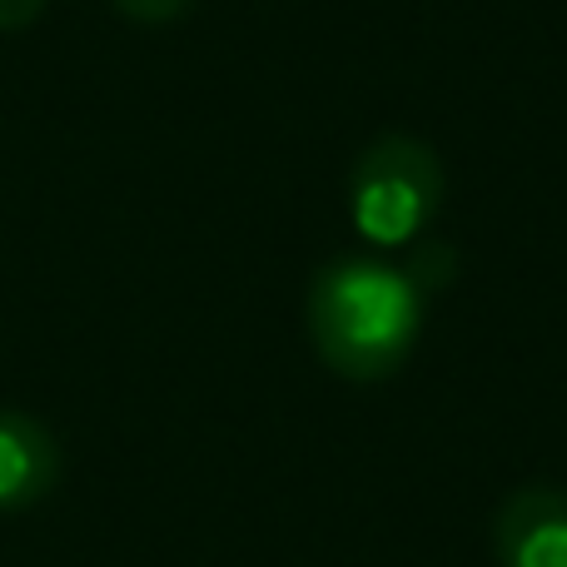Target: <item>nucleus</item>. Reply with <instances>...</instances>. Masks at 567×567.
Here are the masks:
<instances>
[{"label": "nucleus", "mask_w": 567, "mask_h": 567, "mask_svg": "<svg viewBox=\"0 0 567 567\" xmlns=\"http://www.w3.org/2000/svg\"><path fill=\"white\" fill-rule=\"evenodd\" d=\"M423 289L409 269L373 255H339L309 284L313 353L349 383H383L413 359Z\"/></svg>", "instance_id": "1"}, {"label": "nucleus", "mask_w": 567, "mask_h": 567, "mask_svg": "<svg viewBox=\"0 0 567 567\" xmlns=\"http://www.w3.org/2000/svg\"><path fill=\"white\" fill-rule=\"evenodd\" d=\"M449 175L433 145L413 135H379L359 150L349 175V215L359 239L383 249L413 245L439 219Z\"/></svg>", "instance_id": "2"}, {"label": "nucleus", "mask_w": 567, "mask_h": 567, "mask_svg": "<svg viewBox=\"0 0 567 567\" xmlns=\"http://www.w3.org/2000/svg\"><path fill=\"white\" fill-rule=\"evenodd\" d=\"M498 567H567V493L548 483L508 493L493 513Z\"/></svg>", "instance_id": "3"}, {"label": "nucleus", "mask_w": 567, "mask_h": 567, "mask_svg": "<svg viewBox=\"0 0 567 567\" xmlns=\"http://www.w3.org/2000/svg\"><path fill=\"white\" fill-rule=\"evenodd\" d=\"M60 478V449L45 423L25 413H0V508H30Z\"/></svg>", "instance_id": "4"}, {"label": "nucleus", "mask_w": 567, "mask_h": 567, "mask_svg": "<svg viewBox=\"0 0 567 567\" xmlns=\"http://www.w3.org/2000/svg\"><path fill=\"white\" fill-rule=\"evenodd\" d=\"M185 6H189V0H115L120 16L145 20V25H165V20L185 16Z\"/></svg>", "instance_id": "5"}, {"label": "nucleus", "mask_w": 567, "mask_h": 567, "mask_svg": "<svg viewBox=\"0 0 567 567\" xmlns=\"http://www.w3.org/2000/svg\"><path fill=\"white\" fill-rule=\"evenodd\" d=\"M40 10V0H0V25H20V20H30Z\"/></svg>", "instance_id": "6"}]
</instances>
